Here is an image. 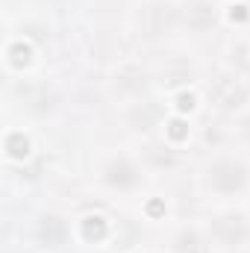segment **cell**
<instances>
[{"label": "cell", "instance_id": "cell-1", "mask_svg": "<svg viewBox=\"0 0 250 253\" xmlns=\"http://www.w3.org/2000/svg\"><path fill=\"white\" fill-rule=\"evenodd\" d=\"M250 186V165L236 156H218L203 168V189L215 197H239Z\"/></svg>", "mask_w": 250, "mask_h": 253}, {"label": "cell", "instance_id": "cell-11", "mask_svg": "<svg viewBox=\"0 0 250 253\" xmlns=\"http://www.w3.org/2000/svg\"><path fill=\"white\" fill-rule=\"evenodd\" d=\"M177 109H180V112H191V109H194V94H188V91H183V94H177Z\"/></svg>", "mask_w": 250, "mask_h": 253}, {"label": "cell", "instance_id": "cell-5", "mask_svg": "<svg viewBox=\"0 0 250 253\" xmlns=\"http://www.w3.org/2000/svg\"><path fill=\"white\" fill-rule=\"evenodd\" d=\"M183 21H186L188 30L206 33L218 24V9H215L212 0H188L186 9H183Z\"/></svg>", "mask_w": 250, "mask_h": 253}, {"label": "cell", "instance_id": "cell-2", "mask_svg": "<svg viewBox=\"0 0 250 253\" xmlns=\"http://www.w3.org/2000/svg\"><path fill=\"white\" fill-rule=\"evenodd\" d=\"M100 183L106 186V189L112 191H135L144 186V171H141V165L132 159V156H126V153H115V156H109L103 165H100Z\"/></svg>", "mask_w": 250, "mask_h": 253}, {"label": "cell", "instance_id": "cell-6", "mask_svg": "<svg viewBox=\"0 0 250 253\" xmlns=\"http://www.w3.org/2000/svg\"><path fill=\"white\" fill-rule=\"evenodd\" d=\"M109 233H112V227H109V221H106L103 215H85V218L80 221V236H83L88 245L106 242Z\"/></svg>", "mask_w": 250, "mask_h": 253}, {"label": "cell", "instance_id": "cell-12", "mask_svg": "<svg viewBox=\"0 0 250 253\" xmlns=\"http://www.w3.org/2000/svg\"><path fill=\"white\" fill-rule=\"evenodd\" d=\"M239 135H242V141L250 147V115H245V118L239 121Z\"/></svg>", "mask_w": 250, "mask_h": 253}, {"label": "cell", "instance_id": "cell-4", "mask_svg": "<svg viewBox=\"0 0 250 253\" xmlns=\"http://www.w3.org/2000/svg\"><path fill=\"white\" fill-rule=\"evenodd\" d=\"M36 242L42 248H47V251L62 248L65 242H68V221H65L62 215H53V212L42 215L36 221Z\"/></svg>", "mask_w": 250, "mask_h": 253}, {"label": "cell", "instance_id": "cell-10", "mask_svg": "<svg viewBox=\"0 0 250 253\" xmlns=\"http://www.w3.org/2000/svg\"><path fill=\"white\" fill-rule=\"evenodd\" d=\"M168 135H171L174 141H183V138L188 135V126H186V121H183V118L171 121V124H168Z\"/></svg>", "mask_w": 250, "mask_h": 253}, {"label": "cell", "instance_id": "cell-8", "mask_svg": "<svg viewBox=\"0 0 250 253\" xmlns=\"http://www.w3.org/2000/svg\"><path fill=\"white\" fill-rule=\"evenodd\" d=\"M6 62H9V68H15V71L27 68V65L33 62V47H30L27 42L9 44V47H6Z\"/></svg>", "mask_w": 250, "mask_h": 253}, {"label": "cell", "instance_id": "cell-9", "mask_svg": "<svg viewBox=\"0 0 250 253\" xmlns=\"http://www.w3.org/2000/svg\"><path fill=\"white\" fill-rule=\"evenodd\" d=\"M174 251L177 253H203V242L194 230H183L174 242Z\"/></svg>", "mask_w": 250, "mask_h": 253}, {"label": "cell", "instance_id": "cell-7", "mask_svg": "<svg viewBox=\"0 0 250 253\" xmlns=\"http://www.w3.org/2000/svg\"><path fill=\"white\" fill-rule=\"evenodd\" d=\"M3 150L6 156L15 162V159H27L30 156V138L24 135V129H12L6 138H3Z\"/></svg>", "mask_w": 250, "mask_h": 253}, {"label": "cell", "instance_id": "cell-3", "mask_svg": "<svg viewBox=\"0 0 250 253\" xmlns=\"http://www.w3.org/2000/svg\"><path fill=\"white\" fill-rule=\"evenodd\" d=\"M209 236H212V242H215L218 248L236 251V248H242L250 239V224H248V218L239 215V212H224V215L212 218Z\"/></svg>", "mask_w": 250, "mask_h": 253}, {"label": "cell", "instance_id": "cell-13", "mask_svg": "<svg viewBox=\"0 0 250 253\" xmlns=\"http://www.w3.org/2000/svg\"><path fill=\"white\" fill-rule=\"evenodd\" d=\"M230 9H233V12H230V18H233V21H236V18H248V15H250L248 6H242V3H239V6H230Z\"/></svg>", "mask_w": 250, "mask_h": 253}]
</instances>
